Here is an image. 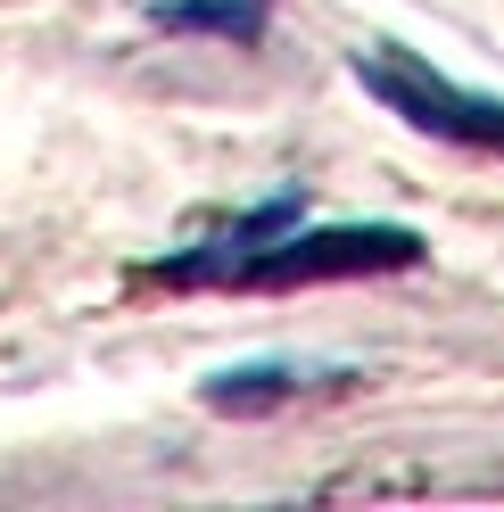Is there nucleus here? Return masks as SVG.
<instances>
[{"instance_id":"nucleus-1","label":"nucleus","mask_w":504,"mask_h":512,"mask_svg":"<svg viewBox=\"0 0 504 512\" xmlns=\"http://www.w3.org/2000/svg\"><path fill=\"white\" fill-rule=\"evenodd\" d=\"M356 83H364L389 116H405L414 133H430V141H463V149H496V157H504V100H480V91L430 75L414 50H397V42L356 50Z\"/></svg>"},{"instance_id":"nucleus-2","label":"nucleus","mask_w":504,"mask_h":512,"mask_svg":"<svg viewBox=\"0 0 504 512\" xmlns=\"http://www.w3.org/2000/svg\"><path fill=\"white\" fill-rule=\"evenodd\" d=\"M422 240L397 232V223H339V232H281L240 248L215 281H240V290H290V281H339V273H397L414 265Z\"/></svg>"},{"instance_id":"nucleus-3","label":"nucleus","mask_w":504,"mask_h":512,"mask_svg":"<svg viewBox=\"0 0 504 512\" xmlns=\"http://www.w3.org/2000/svg\"><path fill=\"white\" fill-rule=\"evenodd\" d=\"M157 25H207V34H257V9L248 0H166Z\"/></svg>"}]
</instances>
